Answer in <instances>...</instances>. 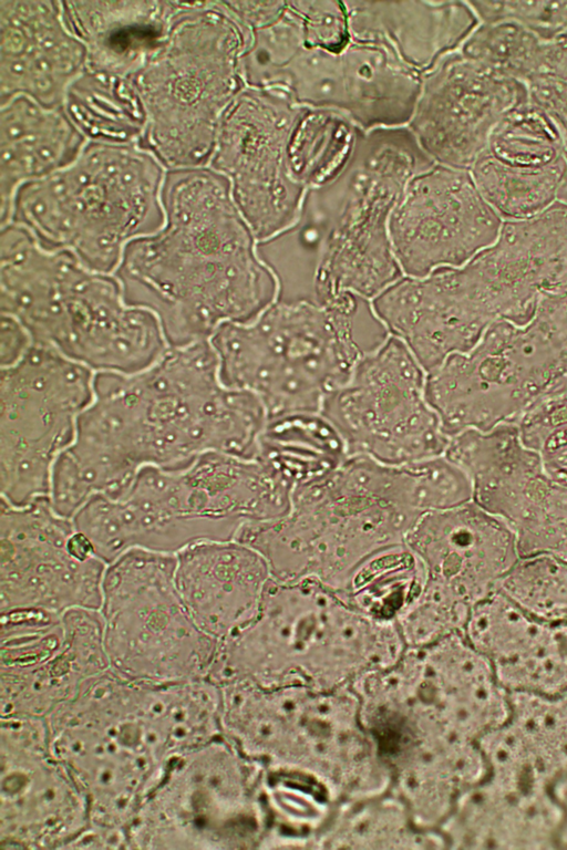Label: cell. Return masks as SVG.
<instances>
[{
	"mask_svg": "<svg viewBox=\"0 0 567 850\" xmlns=\"http://www.w3.org/2000/svg\"><path fill=\"white\" fill-rule=\"evenodd\" d=\"M425 581L421 560L403 542L365 559L338 592L363 614L395 622L421 593Z\"/></svg>",
	"mask_w": 567,
	"mask_h": 850,
	"instance_id": "cell-36",
	"label": "cell"
},
{
	"mask_svg": "<svg viewBox=\"0 0 567 850\" xmlns=\"http://www.w3.org/2000/svg\"><path fill=\"white\" fill-rule=\"evenodd\" d=\"M240 464L207 452L178 467L145 466L114 495H96L72 517L107 564L132 549L176 554L197 542L234 540L251 512Z\"/></svg>",
	"mask_w": 567,
	"mask_h": 850,
	"instance_id": "cell-9",
	"label": "cell"
},
{
	"mask_svg": "<svg viewBox=\"0 0 567 850\" xmlns=\"http://www.w3.org/2000/svg\"><path fill=\"white\" fill-rule=\"evenodd\" d=\"M422 75L385 46L353 41L340 52L302 48L264 89L297 104L342 113L361 131L406 126Z\"/></svg>",
	"mask_w": 567,
	"mask_h": 850,
	"instance_id": "cell-19",
	"label": "cell"
},
{
	"mask_svg": "<svg viewBox=\"0 0 567 850\" xmlns=\"http://www.w3.org/2000/svg\"><path fill=\"white\" fill-rule=\"evenodd\" d=\"M472 607L447 588L426 580L417 598L395 620L405 647H419L462 632Z\"/></svg>",
	"mask_w": 567,
	"mask_h": 850,
	"instance_id": "cell-40",
	"label": "cell"
},
{
	"mask_svg": "<svg viewBox=\"0 0 567 850\" xmlns=\"http://www.w3.org/2000/svg\"><path fill=\"white\" fill-rule=\"evenodd\" d=\"M94 392L103 427L138 469L207 452L254 459L267 422L256 395L221 382L208 340L169 346L134 374L96 373Z\"/></svg>",
	"mask_w": 567,
	"mask_h": 850,
	"instance_id": "cell-3",
	"label": "cell"
},
{
	"mask_svg": "<svg viewBox=\"0 0 567 850\" xmlns=\"http://www.w3.org/2000/svg\"><path fill=\"white\" fill-rule=\"evenodd\" d=\"M567 377V299L545 304L526 324L496 321L467 352L426 373L425 398L452 437L515 424Z\"/></svg>",
	"mask_w": 567,
	"mask_h": 850,
	"instance_id": "cell-12",
	"label": "cell"
},
{
	"mask_svg": "<svg viewBox=\"0 0 567 850\" xmlns=\"http://www.w3.org/2000/svg\"><path fill=\"white\" fill-rule=\"evenodd\" d=\"M74 529L72 519L59 515L49 497L20 506L1 499V612L100 610L107 563L72 554L68 542Z\"/></svg>",
	"mask_w": 567,
	"mask_h": 850,
	"instance_id": "cell-18",
	"label": "cell"
},
{
	"mask_svg": "<svg viewBox=\"0 0 567 850\" xmlns=\"http://www.w3.org/2000/svg\"><path fill=\"white\" fill-rule=\"evenodd\" d=\"M389 332L369 300L352 293L328 302L278 299L249 322L221 324L208 339L221 382L256 395L267 419L320 413L359 360Z\"/></svg>",
	"mask_w": 567,
	"mask_h": 850,
	"instance_id": "cell-4",
	"label": "cell"
},
{
	"mask_svg": "<svg viewBox=\"0 0 567 850\" xmlns=\"http://www.w3.org/2000/svg\"><path fill=\"white\" fill-rule=\"evenodd\" d=\"M465 266L493 323L526 324L545 304L567 299V205L504 220L496 240Z\"/></svg>",
	"mask_w": 567,
	"mask_h": 850,
	"instance_id": "cell-22",
	"label": "cell"
},
{
	"mask_svg": "<svg viewBox=\"0 0 567 850\" xmlns=\"http://www.w3.org/2000/svg\"><path fill=\"white\" fill-rule=\"evenodd\" d=\"M0 307L34 343L94 373L141 372L169 348L158 315L128 301L115 273L47 248L14 224L1 227Z\"/></svg>",
	"mask_w": 567,
	"mask_h": 850,
	"instance_id": "cell-2",
	"label": "cell"
},
{
	"mask_svg": "<svg viewBox=\"0 0 567 850\" xmlns=\"http://www.w3.org/2000/svg\"><path fill=\"white\" fill-rule=\"evenodd\" d=\"M245 43L225 1H178L164 41L133 79L146 115L141 145L166 169L208 165L221 118L246 87Z\"/></svg>",
	"mask_w": 567,
	"mask_h": 850,
	"instance_id": "cell-8",
	"label": "cell"
},
{
	"mask_svg": "<svg viewBox=\"0 0 567 850\" xmlns=\"http://www.w3.org/2000/svg\"><path fill=\"white\" fill-rule=\"evenodd\" d=\"M426 372L409 348L389 336L365 353L320 413L349 455L403 465L443 455L450 437L425 398Z\"/></svg>",
	"mask_w": 567,
	"mask_h": 850,
	"instance_id": "cell-15",
	"label": "cell"
},
{
	"mask_svg": "<svg viewBox=\"0 0 567 850\" xmlns=\"http://www.w3.org/2000/svg\"><path fill=\"white\" fill-rule=\"evenodd\" d=\"M405 644L395 622L372 619L312 579H272L255 618L220 640L231 681L262 687L350 686L394 664Z\"/></svg>",
	"mask_w": 567,
	"mask_h": 850,
	"instance_id": "cell-5",
	"label": "cell"
},
{
	"mask_svg": "<svg viewBox=\"0 0 567 850\" xmlns=\"http://www.w3.org/2000/svg\"><path fill=\"white\" fill-rule=\"evenodd\" d=\"M518 692L567 693V620H547L536 643L517 667Z\"/></svg>",
	"mask_w": 567,
	"mask_h": 850,
	"instance_id": "cell-41",
	"label": "cell"
},
{
	"mask_svg": "<svg viewBox=\"0 0 567 850\" xmlns=\"http://www.w3.org/2000/svg\"><path fill=\"white\" fill-rule=\"evenodd\" d=\"M480 22H517L542 39L567 35V0L468 1Z\"/></svg>",
	"mask_w": 567,
	"mask_h": 850,
	"instance_id": "cell-42",
	"label": "cell"
},
{
	"mask_svg": "<svg viewBox=\"0 0 567 850\" xmlns=\"http://www.w3.org/2000/svg\"><path fill=\"white\" fill-rule=\"evenodd\" d=\"M477 744L493 781L554 790L567 773V693L511 692L507 719Z\"/></svg>",
	"mask_w": 567,
	"mask_h": 850,
	"instance_id": "cell-29",
	"label": "cell"
},
{
	"mask_svg": "<svg viewBox=\"0 0 567 850\" xmlns=\"http://www.w3.org/2000/svg\"><path fill=\"white\" fill-rule=\"evenodd\" d=\"M166 170L140 144L87 142L70 165L17 190L6 225L24 228L47 248L73 252L92 269L115 273L125 248L164 224Z\"/></svg>",
	"mask_w": 567,
	"mask_h": 850,
	"instance_id": "cell-6",
	"label": "cell"
},
{
	"mask_svg": "<svg viewBox=\"0 0 567 850\" xmlns=\"http://www.w3.org/2000/svg\"><path fill=\"white\" fill-rule=\"evenodd\" d=\"M351 40L385 46L421 74L480 24L468 1H344Z\"/></svg>",
	"mask_w": 567,
	"mask_h": 850,
	"instance_id": "cell-30",
	"label": "cell"
},
{
	"mask_svg": "<svg viewBox=\"0 0 567 850\" xmlns=\"http://www.w3.org/2000/svg\"><path fill=\"white\" fill-rule=\"evenodd\" d=\"M433 164L406 126L359 131L341 174L303 199L301 212L321 237L312 300L352 293L371 301L404 277L390 216L406 183Z\"/></svg>",
	"mask_w": 567,
	"mask_h": 850,
	"instance_id": "cell-7",
	"label": "cell"
},
{
	"mask_svg": "<svg viewBox=\"0 0 567 850\" xmlns=\"http://www.w3.org/2000/svg\"><path fill=\"white\" fill-rule=\"evenodd\" d=\"M515 425L545 471L567 485V377L538 397Z\"/></svg>",
	"mask_w": 567,
	"mask_h": 850,
	"instance_id": "cell-38",
	"label": "cell"
},
{
	"mask_svg": "<svg viewBox=\"0 0 567 850\" xmlns=\"http://www.w3.org/2000/svg\"><path fill=\"white\" fill-rule=\"evenodd\" d=\"M527 100L520 81L458 49L422 76L406 126L435 164L470 169L498 123Z\"/></svg>",
	"mask_w": 567,
	"mask_h": 850,
	"instance_id": "cell-21",
	"label": "cell"
},
{
	"mask_svg": "<svg viewBox=\"0 0 567 850\" xmlns=\"http://www.w3.org/2000/svg\"><path fill=\"white\" fill-rule=\"evenodd\" d=\"M396 693L453 735L477 742L508 717L511 692L462 632L405 647L392 670Z\"/></svg>",
	"mask_w": 567,
	"mask_h": 850,
	"instance_id": "cell-23",
	"label": "cell"
},
{
	"mask_svg": "<svg viewBox=\"0 0 567 850\" xmlns=\"http://www.w3.org/2000/svg\"><path fill=\"white\" fill-rule=\"evenodd\" d=\"M33 341L27 330L13 318L1 314L0 325V365L16 362Z\"/></svg>",
	"mask_w": 567,
	"mask_h": 850,
	"instance_id": "cell-45",
	"label": "cell"
},
{
	"mask_svg": "<svg viewBox=\"0 0 567 850\" xmlns=\"http://www.w3.org/2000/svg\"><path fill=\"white\" fill-rule=\"evenodd\" d=\"M162 201V228L132 241L115 274L128 301L158 315L169 346L208 340L278 300V278L223 175L209 166L167 169Z\"/></svg>",
	"mask_w": 567,
	"mask_h": 850,
	"instance_id": "cell-1",
	"label": "cell"
},
{
	"mask_svg": "<svg viewBox=\"0 0 567 850\" xmlns=\"http://www.w3.org/2000/svg\"><path fill=\"white\" fill-rule=\"evenodd\" d=\"M405 543L421 560L426 580L472 608L496 591L520 559L508 526L474 501L421 516Z\"/></svg>",
	"mask_w": 567,
	"mask_h": 850,
	"instance_id": "cell-25",
	"label": "cell"
},
{
	"mask_svg": "<svg viewBox=\"0 0 567 850\" xmlns=\"http://www.w3.org/2000/svg\"><path fill=\"white\" fill-rule=\"evenodd\" d=\"M175 587L196 625L220 641L257 614L272 576L265 558L238 540H209L175 554Z\"/></svg>",
	"mask_w": 567,
	"mask_h": 850,
	"instance_id": "cell-28",
	"label": "cell"
},
{
	"mask_svg": "<svg viewBox=\"0 0 567 850\" xmlns=\"http://www.w3.org/2000/svg\"><path fill=\"white\" fill-rule=\"evenodd\" d=\"M302 105L278 89L245 87L226 110L207 166L229 183L257 242L291 228L307 189L289 172L287 145Z\"/></svg>",
	"mask_w": 567,
	"mask_h": 850,
	"instance_id": "cell-16",
	"label": "cell"
},
{
	"mask_svg": "<svg viewBox=\"0 0 567 850\" xmlns=\"http://www.w3.org/2000/svg\"><path fill=\"white\" fill-rule=\"evenodd\" d=\"M349 456L344 440L321 413L268 418L255 459L290 496L338 469Z\"/></svg>",
	"mask_w": 567,
	"mask_h": 850,
	"instance_id": "cell-34",
	"label": "cell"
},
{
	"mask_svg": "<svg viewBox=\"0 0 567 850\" xmlns=\"http://www.w3.org/2000/svg\"><path fill=\"white\" fill-rule=\"evenodd\" d=\"M175 554L132 549L106 566L104 645L111 664L148 682H181L213 664L219 641L190 618L175 587Z\"/></svg>",
	"mask_w": 567,
	"mask_h": 850,
	"instance_id": "cell-13",
	"label": "cell"
},
{
	"mask_svg": "<svg viewBox=\"0 0 567 850\" xmlns=\"http://www.w3.org/2000/svg\"><path fill=\"white\" fill-rule=\"evenodd\" d=\"M178 1H62L86 68L134 79L164 41Z\"/></svg>",
	"mask_w": 567,
	"mask_h": 850,
	"instance_id": "cell-32",
	"label": "cell"
},
{
	"mask_svg": "<svg viewBox=\"0 0 567 850\" xmlns=\"http://www.w3.org/2000/svg\"><path fill=\"white\" fill-rule=\"evenodd\" d=\"M416 520L386 495L370 458L349 455L293 493L285 515L245 527L236 540L258 551L277 581L312 579L339 591L365 559L405 542Z\"/></svg>",
	"mask_w": 567,
	"mask_h": 850,
	"instance_id": "cell-10",
	"label": "cell"
},
{
	"mask_svg": "<svg viewBox=\"0 0 567 850\" xmlns=\"http://www.w3.org/2000/svg\"><path fill=\"white\" fill-rule=\"evenodd\" d=\"M468 170L503 220L526 219L558 201L565 141L549 115L527 100L498 123Z\"/></svg>",
	"mask_w": 567,
	"mask_h": 850,
	"instance_id": "cell-24",
	"label": "cell"
},
{
	"mask_svg": "<svg viewBox=\"0 0 567 850\" xmlns=\"http://www.w3.org/2000/svg\"><path fill=\"white\" fill-rule=\"evenodd\" d=\"M95 374L34 343L0 372L1 499L16 506L49 497L58 457L94 398Z\"/></svg>",
	"mask_w": 567,
	"mask_h": 850,
	"instance_id": "cell-14",
	"label": "cell"
},
{
	"mask_svg": "<svg viewBox=\"0 0 567 850\" xmlns=\"http://www.w3.org/2000/svg\"><path fill=\"white\" fill-rule=\"evenodd\" d=\"M564 812L554 791L518 790L482 779L440 828L444 841L466 848L558 847Z\"/></svg>",
	"mask_w": 567,
	"mask_h": 850,
	"instance_id": "cell-31",
	"label": "cell"
},
{
	"mask_svg": "<svg viewBox=\"0 0 567 850\" xmlns=\"http://www.w3.org/2000/svg\"><path fill=\"white\" fill-rule=\"evenodd\" d=\"M444 454L468 476L473 501L513 531L520 558L567 560V485L545 471L515 424L458 433Z\"/></svg>",
	"mask_w": 567,
	"mask_h": 850,
	"instance_id": "cell-17",
	"label": "cell"
},
{
	"mask_svg": "<svg viewBox=\"0 0 567 850\" xmlns=\"http://www.w3.org/2000/svg\"><path fill=\"white\" fill-rule=\"evenodd\" d=\"M1 226L9 218L17 190L70 165L87 141L62 106L49 107L28 96L1 103Z\"/></svg>",
	"mask_w": 567,
	"mask_h": 850,
	"instance_id": "cell-33",
	"label": "cell"
},
{
	"mask_svg": "<svg viewBox=\"0 0 567 850\" xmlns=\"http://www.w3.org/2000/svg\"><path fill=\"white\" fill-rule=\"evenodd\" d=\"M502 225L468 169L434 164L406 183L389 229L403 274L424 277L470 261L496 240Z\"/></svg>",
	"mask_w": 567,
	"mask_h": 850,
	"instance_id": "cell-20",
	"label": "cell"
},
{
	"mask_svg": "<svg viewBox=\"0 0 567 850\" xmlns=\"http://www.w3.org/2000/svg\"><path fill=\"white\" fill-rule=\"evenodd\" d=\"M528 96L533 104L556 123L567 152V50L532 81ZM558 201L567 205V172L558 193Z\"/></svg>",
	"mask_w": 567,
	"mask_h": 850,
	"instance_id": "cell-44",
	"label": "cell"
},
{
	"mask_svg": "<svg viewBox=\"0 0 567 850\" xmlns=\"http://www.w3.org/2000/svg\"><path fill=\"white\" fill-rule=\"evenodd\" d=\"M61 106L87 142L142 144L146 115L132 79L85 66L68 86Z\"/></svg>",
	"mask_w": 567,
	"mask_h": 850,
	"instance_id": "cell-35",
	"label": "cell"
},
{
	"mask_svg": "<svg viewBox=\"0 0 567 850\" xmlns=\"http://www.w3.org/2000/svg\"><path fill=\"white\" fill-rule=\"evenodd\" d=\"M226 728L250 759L269 769L309 774L338 800L370 798L388 787V770L351 686L247 685L229 705Z\"/></svg>",
	"mask_w": 567,
	"mask_h": 850,
	"instance_id": "cell-11",
	"label": "cell"
},
{
	"mask_svg": "<svg viewBox=\"0 0 567 850\" xmlns=\"http://www.w3.org/2000/svg\"><path fill=\"white\" fill-rule=\"evenodd\" d=\"M497 590L542 619L567 620V560L520 558Z\"/></svg>",
	"mask_w": 567,
	"mask_h": 850,
	"instance_id": "cell-39",
	"label": "cell"
},
{
	"mask_svg": "<svg viewBox=\"0 0 567 850\" xmlns=\"http://www.w3.org/2000/svg\"><path fill=\"white\" fill-rule=\"evenodd\" d=\"M359 131L340 112L301 106L287 145L292 179L307 190L333 180L348 165Z\"/></svg>",
	"mask_w": 567,
	"mask_h": 850,
	"instance_id": "cell-37",
	"label": "cell"
},
{
	"mask_svg": "<svg viewBox=\"0 0 567 850\" xmlns=\"http://www.w3.org/2000/svg\"><path fill=\"white\" fill-rule=\"evenodd\" d=\"M86 56L62 1L0 0V104L28 96L61 106Z\"/></svg>",
	"mask_w": 567,
	"mask_h": 850,
	"instance_id": "cell-27",
	"label": "cell"
},
{
	"mask_svg": "<svg viewBox=\"0 0 567 850\" xmlns=\"http://www.w3.org/2000/svg\"><path fill=\"white\" fill-rule=\"evenodd\" d=\"M240 754L215 745L214 751H199L190 764L176 769L154 805L169 837L175 832L197 842L234 841L235 837L241 841L262 831L255 796L260 774Z\"/></svg>",
	"mask_w": 567,
	"mask_h": 850,
	"instance_id": "cell-26",
	"label": "cell"
},
{
	"mask_svg": "<svg viewBox=\"0 0 567 850\" xmlns=\"http://www.w3.org/2000/svg\"><path fill=\"white\" fill-rule=\"evenodd\" d=\"M301 20L303 48L340 52L351 42L344 1H291Z\"/></svg>",
	"mask_w": 567,
	"mask_h": 850,
	"instance_id": "cell-43",
	"label": "cell"
}]
</instances>
